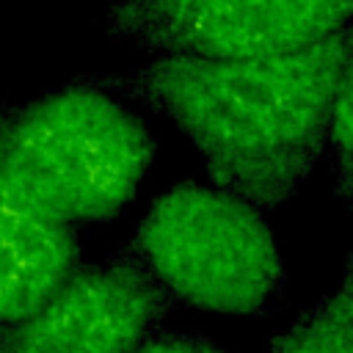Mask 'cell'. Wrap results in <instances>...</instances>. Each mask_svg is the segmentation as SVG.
Wrapping results in <instances>:
<instances>
[{
	"label": "cell",
	"mask_w": 353,
	"mask_h": 353,
	"mask_svg": "<svg viewBox=\"0 0 353 353\" xmlns=\"http://www.w3.org/2000/svg\"><path fill=\"white\" fill-rule=\"evenodd\" d=\"M132 353H226L215 342L190 331H163L149 334Z\"/></svg>",
	"instance_id": "9c48e42d"
},
{
	"label": "cell",
	"mask_w": 353,
	"mask_h": 353,
	"mask_svg": "<svg viewBox=\"0 0 353 353\" xmlns=\"http://www.w3.org/2000/svg\"><path fill=\"white\" fill-rule=\"evenodd\" d=\"M6 110L0 102V325L41 303L80 265L74 226L41 210L8 168Z\"/></svg>",
	"instance_id": "8992f818"
},
{
	"label": "cell",
	"mask_w": 353,
	"mask_h": 353,
	"mask_svg": "<svg viewBox=\"0 0 353 353\" xmlns=\"http://www.w3.org/2000/svg\"><path fill=\"white\" fill-rule=\"evenodd\" d=\"M350 25L276 55H160L91 83L168 116L215 188L256 210L290 201L323 154L331 108L350 80Z\"/></svg>",
	"instance_id": "6da1fadb"
},
{
	"label": "cell",
	"mask_w": 353,
	"mask_h": 353,
	"mask_svg": "<svg viewBox=\"0 0 353 353\" xmlns=\"http://www.w3.org/2000/svg\"><path fill=\"white\" fill-rule=\"evenodd\" d=\"M353 0H116L113 39L160 55L248 58L309 47L350 25Z\"/></svg>",
	"instance_id": "277c9868"
},
{
	"label": "cell",
	"mask_w": 353,
	"mask_h": 353,
	"mask_svg": "<svg viewBox=\"0 0 353 353\" xmlns=\"http://www.w3.org/2000/svg\"><path fill=\"white\" fill-rule=\"evenodd\" d=\"M127 251L174 301L229 317L270 314L287 281L262 210L215 185L165 190Z\"/></svg>",
	"instance_id": "3957f363"
},
{
	"label": "cell",
	"mask_w": 353,
	"mask_h": 353,
	"mask_svg": "<svg viewBox=\"0 0 353 353\" xmlns=\"http://www.w3.org/2000/svg\"><path fill=\"white\" fill-rule=\"evenodd\" d=\"M176 301L130 254L74 268L41 303L0 325V353H132Z\"/></svg>",
	"instance_id": "5b68a950"
},
{
	"label": "cell",
	"mask_w": 353,
	"mask_h": 353,
	"mask_svg": "<svg viewBox=\"0 0 353 353\" xmlns=\"http://www.w3.org/2000/svg\"><path fill=\"white\" fill-rule=\"evenodd\" d=\"M325 143H331L339 193H342V199H347L350 196V80L339 88V94L334 99Z\"/></svg>",
	"instance_id": "ba28073f"
},
{
	"label": "cell",
	"mask_w": 353,
	"mask_h": 353,
	"mask_svg": "<svg viewBox=\"0 0 353 353\" xmlns=\"http://www.w3.org/2000/svg\"><path fill=\"white\" fill-rule=\"evenodd\" d=\"M3 146L22 190L69 226L116 218L157 149L146 121L88 77L8 108Z\"/></svg>",
	"instance_id": "7a4b0ae2"
},
{
	"label": "cell",
	"mask_w": 353,
	"mask_h": 353,
	"mask_svg": "<svg viewBox=\"0 0 353 353\" xmlns=\"http://www.w3.org/2000/svg\"><path fill=\"white\" fill-rule=\"evenodd\" d=\"M268 353H353V273L345 262L339 284L303 312Z\"/></svg>",
	"instance_id": "52a82bcc"
}]
</instances>
